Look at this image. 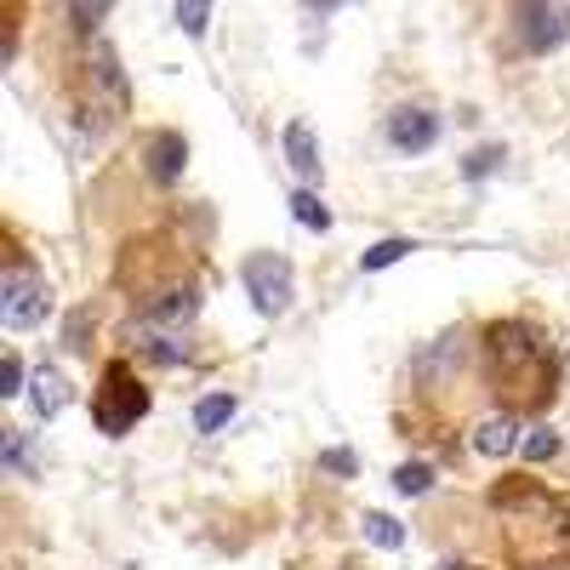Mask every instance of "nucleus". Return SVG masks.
I'll use <instances>...</instances> for the list:
<instances>
[{
	"label": "nucleus",
	"mask_w": 570,
	"mask_h": 570,
	"mask_svg": "<svg viewBox=\"0 0 570 570\" xmlns=\"http://www.w3.org/2000/svg\"><path fill=\"white\" fill-rule=\"evenodd\" d=\"M491 365L502 383H519V394H548V348L525 325H491Z\"/></svg>",
	"instance_id": "f257e3e1"
},
{
	"label": "nucleus",
	"mask_w": 570,
	"mask_h": 570,
	"mask_svg": "<svg viewBox=\"0 0 570 570\" xmlns=\"http://www.w3.org/2000/svg\"><path fill=\"white\" fill-rule=\"evenodd\" d=\"M142 411H149V394H142V383H137V376H131L126 365H109V371H104L98 400H91V416H98V428L120 440Z\"/></svg>",
	"instance_id": "f03ea898"
},
{
	"label": "nucleus",
	"mask_w": 570,
	"mask_h": 570,
	"mask_svg": "<svg viewBox=\"0 0 570 570\" xmlns=\"http://www.w3.org/2000/svg\"><path fill=\"white\" fill-rule=\"evenodd\" d=\"M46 308H52V292H46V279L35 268H12L7 285H0V320H7L12 331H35L46 320Z\"/></svg>",
	"instance_id": "7ed1b4c3"
},
{
	"label": "nucleus",
	"mask_w": 570,
	"mask_h": 570,
	"mask_svg": "<svg viewBox=\"0 0 570 570\" xmlns=\"http://www.w3.org/2000/svg\"><path fill=\"white\" fill-rule=\"evenodd\" d=\"M246 292H252V303L263 314H285V308H292V263L274 257V252L252 257L246 263Z\"/></svg>",
	"instance_id": "20e7f679"
},
{
	"label": "nucleus",
	"mask_w": 570,
	"mask_h": 570,
	"mask_svg": "<svg viewBox=\"0 0 570 570\" xmlns=\"http://www.w3.org/2000/svg\"><path fill=\"white\" fill-rule=\"evenodd\" d=\"M389 142L400 155H422L440 142V115L434 109H394L389 115Z\"/></svg>",
	"instance_id": "39448f33"
},
{
	"label": "nucleus",
	"mask_w": 570,
	"mask_h": 570,
	"mask_svg": "<svg viewBox=\"0 0 570 570\" xmlns=\"http://www.w3.org/2000/svg\"><path fill=\"white\" fill-rule=\"evenodd\" d=\"M86 80H91V91L104 98V109H109V120H120L126 115V104H131V91H126V75H120V63H115V52H91V63H86Z\"/></svg>",
	"instance_id": "423d86ee"
},
{
	"label": "nucleus",
	"mask_w": 570,
	"mask_h": 570,
	"mask_svg": "<svg viewBox=\"0 0 570 570\" xmlns=\"http://www.w3.org/2000/svg\"><path fill=\"white\" fill-rule=\"evenodd\" d=\"M564 18L548 7V0H519V40H525V52H548V46L564 40L559 29Z\"/></svg>",
	"instance_id": "0eeeda50"
},
{
	"label": "nucleus",
	"mask_w": 570,
	"mask_h": 570,
	"mask_svg": "<svg viewBox=\"0 0 570 570\" xmlns=\"http://www.w3.org/2000/svg\"><path fill=\"white\" fill-rule=\"evenodd\" d=\"M519 445H525V440H519V416H513V411H497V416H485L480 428H473V451L491 456V462L513 456Z\"/></svg>",
	"instance_id": "6e6552de"
},
{
	"label": "nucleus",
	"mask_w": 570,
	"mask_h": 570,
	"mask_svg": "<svg viewBox=\"0 0 570 570\" xmlns=\"http://www.w3.org/2000/svg\"><path fill=\"white\" fill-rule=\"evenodd\" d=\"M137 354H142V360H155V365H183V360H188V343H177V331L142 320V331H137Z\"/></svg>",
	"instance_id": "1a4fd4ad"
},
{
	"label": "nucleus",
	"mask_w": 570,
	"mask_h": 570,
	"mask_svg": "<svg viewBox=\"0 0 570 570\" xmlns=\"http://www.w3.org/2000/svg\"><path fill=\"white\" fill-rule=\"evenodd\" d=\"M285 160H292V171H297L303 183L320 177V142H314V131H308L303 120L285 126Z\"/></svg>",
	"instance_id": "9d476101"
},
{
	"label": "nucleus",
	"mask_w": 570,
	"mask_h": 570,
	"mask_svg": "<svg viewBox=\"0 0 570 570\" xmlns=\"http://www.w3.org/2000/svg\"><path fill=\"white\" fill-rule=\"evenodd\" d=\"M29 405H35V416H58V411L69 405V383H63V371L40 365V371H35V383H29Z\"/></svg>",
	"instance_id": "9b49d317"
},
{
	"label": "nucleus",
	"mask_w": 570,
	"mask_h": 570,
	"mask_svg": "<svg viewBox=\"0 0 570 570\" xmlns=\"http://www.w3.org/2000/svg\"><path fill=\"white\" fill-rule=\"evenodd\" d=\"M195 308H200V297H195V292H166V297H155V303H149V325L177 331V325L195 320Z\"/></svg>",
	"instance_id": "f8f14e48"
},
{
	"label": "nucleus",
	"mask_w": 570,
	"mask_h": 570,
	"mask_svg": "<svg viewBox=\"0 0 570 570\" xmlns=\"http://www.w3.org/2000/svg\"><path fill=\"white\" fill-rule=\"evenodd\" d=\"M149 160H155L149 171H155L160 183H171V177L183 171V160H188V142H183L177 131H160V137L149 142Z\"/></svg>",
	"instance_id": "ddd939ff"
},
{
	"label": "nucleus",
	"mask_w": 570,
	"mask_h": 570,
	"mask_svg": "<svg viewBox=\"0 0 570 570\" xmlns=\"http://www.w3.org/2000/svg\"><path fill=\"white\" fill-rule=\"evenodd\" d=\"M234 411H240V400H234V394H206V400L195 405V428H200V434H217Z\"/></svg>",
	"instance_id": "4468645a"
},
{
	"label": "nucleus",
	"mask_w": 570,
	"mask_h": 570,
	"mask_svg": "<svg viewBox=\"0 0 570 570\" xmlns=\"http://www.w3.org/2000/svg\"><path fill=\"white\" fill-rule=\"evenodd\" d=\"M177 29H183L188 40H206V29H212V0H177Z\"/></svg>",
	"instance_id": "2eb2a0df"
},
{
	"label": "nucleus",
	"mask_w": 570,
	"mask_h": 570,
	"mask_svg": "<svg viewBox=\"0 0 570 570\" xmlns=\"http://www.w3.org/2000/svg\"><path fill=\"white\" fill-rule=\"evenodd\" d=\"M394 491H400V497H428V491H434V468H428V462L394 468Z\"/></svg>",
	"instance_id": "dca6fc26"
},
{
	"label": "nucleus",
	"mask_w": 570,
	"mask_h": 570,
	"mask_svg": "<svg viewBox=\"0 0 570 570\" xmlns=\"http://www.w3.org/2000/svg\"><path fill=\"white\" fill-rule=\"evenodd\" d=\"M292 217H297L303 228H320V234L331 228V212L320 206V195H308V188H297V195H292Z\"/></svg>",
	"instance_id": "f3484780"
},
{
	"label": "nucleus",
	"mask_w": 570,
	"mask_h": 570,
	"mask_svg": "<svg viewBox=\"0 0 570 570\" xmlns=\"http://www.w3.org/2000/svg\"><path fill=\"white\" fill-rule=\"evenodd\" d=\"M411 252H416L411 240H383V246H371V252L360 257V268H365V274H376V268H394V263H400V257H411Z\"/></svg>",
	"instance_id": "a211bd4d"
},
{
	"label": "nucleus",
	"mask_w": 570,
	"mask_h": 570,
	"mask_svg": "<svg viewBox=\"0 0 570 570\" xmlns=\"http://www.w3.org/2000/svg\"><path fill=\"white\" fill-rule=\"evenodd\" d=\"M519 451H525V462H553L559 456V434H553V428H531Z\"/></svg>",
	"instance_id": "6ab92c4d"
},
{
	"label": "nucleus",
	"mask_w": 570,
	"mask_h": 570,
	"mask_svg": "<svg viewBox=\"0 0 570 570\" xmlns=\"http://www.w3.org/2000/svg\"><path fill=\"white\" fill-rule=\"evenodd\" d=\"M365 537H371L376 548H400V542H405V531L394 525L389 513H365Z\"/></svg>",
	"instance_id": "aec40b11"
},
{
	"label": "nucleus",
	"mask_w": 570,
	"mask_h": 570,
	"mask_svg": "<svg viewBox=\"0 0 570 570\" xmlns=\"http://www.w3.org/2000/svg\"><path fill=\"white\" fill-rule=\"evenodd\" d=\"M69 18H75V29H98L109 18V0H69Z\"/></svg>",
	"instance_id": "412c9836"
},
{
	"label": "nucleus",
	"mask_w": 570,
	"mask_h": 570,
	"mask_svg": "<svg viewBox=\"0 0 570 570\" xmlns=\"http://www.w3.org/2000/svg\"><path fill=\"white\" fill-rule=\"evenodd\" d=\"M0 394H23V360L18 354H7V365H0Z\"/></svg>",
	"instance_id": "4be33fe9"
},
{
	"label": "nucleus",
	"mask_w": 570,
	"mask_h": 570,
	"mask_svg": "<svg viewBox=\"0 0 570 570\" xmlns=\"http://www.w3.org/2000/svg\"><path fill=\"white\" fill-rule=\"evenodd\" d=\"M497 166H502V149H480V155H468L462 171H468V177H485V171H497Z\"/></svg>",
	"instance_id": "5701e85b"
},
{
	"label": "nucleus",
	"mask_w": 570,
	"mask_h": 570,
	"mask_svg": "<svg viewBox=\"0 0 570 570\" xmlns=\"http://www.w3.org/2000/svg\"><path fill=\"white\" fill-rule=\"evenodd\" d=\"M320 468H331V473H348V468H354V456H348V451H325V456H320Z\"/></svg>",
	"instance_id": "b1692460"
},
{
	"label": "nucleus",
	"mask_w": 570,
	"mask_h": 570,
	"mask_svg": "<svg viewBox=\"0 0 570 570\" xmlns=\"http://www.w3.org/2000/svg\"><path fill=\"white\" fill-rule=\"evenodd\" d=\"M308 7H320V12H325V7H343V0H308Z\"/></svg>",
	"instance_id": "393cba45"
},
{
	"label": "nucleus",
	"mask_w": 570,
	"mask_h": 570,
	"mask_svg": "<svg viewBox=\"0 0 570 570\" xmlns=\"http://www.w3.org/2000/svg\"><path fill=\"white\" fill-rule=\"evenodd\" d=\"M440 570H473V564H440Z\"/></svg>",
	"instance_id": "a878e982"
}]
</instances>
